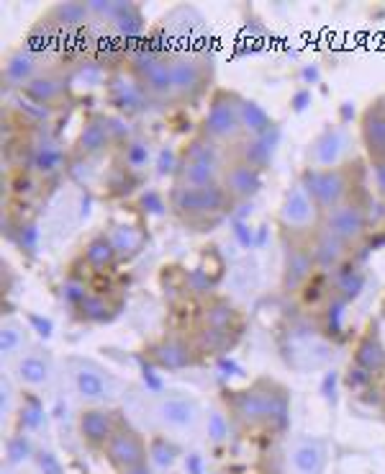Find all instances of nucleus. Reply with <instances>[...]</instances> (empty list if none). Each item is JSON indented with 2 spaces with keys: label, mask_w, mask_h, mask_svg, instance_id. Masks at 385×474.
<instances>
[{
  "label": "nucleus",
  "mask_w": 385,
  "mask_h": 474,
  "mask_svg": "<svg viewBox=\"0 0 385 474\" xmlns=\"http://www.w3.org/2000/svg\"><path fill=\"white\" fill-rule=\"evenodd\" d=\"M367 382H370V371L360 369V366L355 371H349V387H363Z\"/></svg>",
  "instance_id": "5fc2aeb1"
},
{
  "label": "nucleus",
  "mask_w": 385,
  "mask_h": 474,
  "mask_svg": "<svg viewBox=\"0 0 385 474\" xmlns=\"http://www.w3.org/2000/svg\"><path fill=\"white\" fill-rule=\"evenodd\" d=\"M29 166L34 173L44 175V178L46 175L60 173L62 166H65V150H62V144L54 142V139H41V142L31 150Z\"/></svg>",
  "instance_id": "a211bd4d"
},
{
  "label": "nucleus",
  "mask_w": 385,
  "mask_h": 474,
  "mask_svg": "<svg viewBox=\"0 0 385 474\" xmlns=\"http://www.w3.org/2000/svg\"><path fill=\"white\" fill-rule=\"evenodd\" d=\"M39 75V57L29 49H13L3 62V83L6 88H26V85Z\"/></svg>",
  "instance_id": "9d476101"
},
{
  "label": "nucleus",
  "mask_w": 385,
  "mask_h": 474,
  "mask_svg": "<svg viewBox=\"0 0 385 474\" xmlns=\"http://www.w3.org/2000/svg\"><path fill=\"white\" fill-rule=\"evenodd\" d=\"M180 160H190V163H218V166H221V150H218V142L200 135L185 144Z\"/></svg>",
  "instance_id": "7c9ffc66"
},
{
  "label": "nucleus",
  "mask_w": 385,
  "mask_h": 474,
  "mask_svg": "<svg viewBox=\"0 0 385 474\" xmlns=\"http://www.w3.org/2000/svg\"><path fill=\"white\" fill-rule=\"evenodd\" d=\"M29 325L41 335V338H49V335L54 332V325L49 323L46 317H39V315H34V312H29Z\"/></svg>",
  "instance_id": "09e8293b"
},
{
  "label": "nucleus",
  "mask_w": 385,
  "mask_h": 474,
  "mask_svg": "<svg viewBox=\"0 0 385 474\" xmlns=\"http://www.w3.org/2000/svg\"><path fill=\"white\" fill-rule=\"evenodd\" d=\"M316 211H319V206L313 204L308 191L304 189V183H296L282 199L280 225L288 227V230H308L316 219Z\"/></svg>",
  "instance_id": "0eeeda50"
},
{
  "label": "nucleus",
  "mask_w": 385,
  "mask_h": 474,
  "mask_svg": "<svg viewBox=\"0 0 385 474\" xmlns=\"http://www.w3.org/2000/svg\"><path fill=\"white\" fill-rule=\"evenodd\" d=\"M152 459H155V464H159V467H170L172 461H175V446L167 444L164 438H157L155 444H152Z\"/></svg>",
  "instance_id": "a19ab883"
},
{
  "label": "nucleus",
  "mask_w": 385,
  "mask_h": 474,
  "mask_svg": "<svg viewBox=\"0 0 385 474\" xmlns=\"http://www.w3.org/2000/svg\"><path fill=\"white\" fill-rule=\"evenodd\" d=\"M108 459L113 467L119 469H133L141 467L147 454H144V444L133 436L131 430H121L108 438Z\"/></svg>",
  "instance_id": "1a4fd4ad"
},
{
  "label": "nucleus",
  "mask_w": 385,
  "mask_h": 474,
  "mask_svg": "<svg viewBox=\"0 0 385 474\" xmlns=\"http://www.w3.org/2000/svg\"><path fill=\"white\" fill-rule=\"evenodd\" d=\"M113 26H116V31H119V37L124 42H131V39H139L144 34L147 23H144V15L133 3H121L119 13L113 18Z\"/></svg>",
  "instance_id": "5701e85b"
},
{
  "label": "nucleus",
  "mask_w": 385,
  "mask_h": 474,
  "mask_svg": "<svg viewBox=\"0 0 385 474\" xmlns=\"http://www.w3.org/2000/svg\"><path fill=\"white\" fill-rule=\"evenodd\" d=\"M363 144L372 163L385 160V106L383 101L372 104L363 113Z\"/></svg>",
  "instance_id": "9b49d317"
},
{
  "label": "nucleus",
  "mask_w": 385,
  "mask_h": 474,
  "mask_svg": "<svg viewBox=\"0 0 385 474\" xmlns=\"http://www.w3.org/2000/svg\"><path fill=\"white\" fill-rule=\"evenodd\" d=\"M124 474H149V469L141 464V467H133V469H124Z\"/></svg>",
  "instance_id": "13d9d810"
},
{
  "label": "nucleus",
  "mask_w": 385,
  "mask_h": 474,
  "mask_svg": "<svg viewBox=\"0 0 385 474\" xmlns=\"http://www.w3.org/2000/svg\"><path fill=\"white\" fill-rule=\"evenodd\" d=\"M308 98H311V93H308V91H301V93H298L296 101H293V104H296V111H304L306 104H308Z\"/></svg>",
  "instance_id": "6e6d98bb"
},
{
  "label": "nucleus",
  "mask_w": 385,
  "mask_h": 474,
  "mask_svg": "<svg viewBox=\"0 0 385 474\" xmlns=\"http://www.w3.org/2000/svg\"><path fill=\"white\" fill-rule=\"evenodd\" d=\"M311 256H313V263L319 266V268H324V271L339 268V263L344 261V256H347V242H341L339 237H334L332 232L321 230V232L316 235V240H313Z\"/></svg>",
  "instance_id": "f3484780"
},
{
  "label": "nucleus",
  "mask_w": 385,
  "mask_h": 474,
  "mask_svg": "<svg viewBox=\"0 0 385 474\" xmlns=\"http://www.w3.org/2000/svg\"><path fill=\"white\" fill-rule=\"evenodd\" d=\"M39 467H41L44 474H62L60 461L54 459L52 454H41V456H39Z\"/></svg>",
  "instance_id": "3c124183"
},
{
  "label": "nucleus",
  "mask_w": 385,
  "mask_h": 474,
  "mask_svg": "<svg viewBox=\"0 0 385 474\" xmlns=\"http://www.w3.org/2000/svg\"><path fill=\"white\" fill-rule=\"evenodd\" d=\"M195 415H198V410L188 397H164L159 402V418L170 428H188V425H192Z\"/></svg>",
  "instance_id": "412c9836"
},
{
  "label": "nucleus",
  "mask_w": 385,
  "mask_h": 474,
  "mask_svg": "<svg viewBox=\"0 0 385 474\" xmlns=\"http://www.w3.org/2000/svg\"><path fill=\"white\" fill-rule=\"evenodd\" d=\"M74 384L85 399H100L105 397V379L100 377V371L93 366H80L74 371Z\"/></svg>",
  "instance_id": "473e14b6"
},
{
  "label": "nucleus",
  "mask_w": 385,
  "mask_h": 474,
  "mask_svg": "<svg viewBox=\"0 0 385 474\" xmlns=\"http://www.w3.org/2000/svg\"><path fill=\"white\" fill-rule=\"evenodd\" d=\"M372 173H375V186H378L380 196H385V160L372 163Z\"/></svg>",
  "instance_id": "864d4df0"
},
{
  "label": "nucleus",
  "mask_w": 385,
  "mask_h": 474,
  "mask_svg": "<svg viewBox=\"0 0 385 474\" xmlns=\"http://www.w3.org/2000/svg\"><path fill=\"white\" fill-rule=\"evenodd\" d=\"M80 430H82V438L90 441V444H103V441H108V438L113 436L111 418H108V413H103V410H88V413H82Z\"/></svg>",
  "instance_id": "b1692460"
},
{
  "label": "nucleus",
  "mask_w": 385,
  "mask_h": 474,
  "mask_svg": "<svg viewBox=\"0 0 385 474\" xmlns=\"http://www.w3.org/2000/svg\"><path fill=\"white\" fill-rule=\"evenodd\" d=\"M344 307H347V301L344 299H334L326 309V325H329V330L332 332H339L341 330V317H344Z\"/></svg>",
  "instance_id": "a18cd8bd"
},
{
  "label": "nucleus",
  "mask_w": 385,
  "mask_h": 474,
  "mask_svg": "<svg viewBox=\"0 0 385 474\" xmlns=\"http://www.w3.org/2000/svg\"><path fill=\"white\" fill-rule=\"evenodd\" d=\"M206 91V68L195 57H172V96L192 101Z\"/></svg>",
  "instance_id": "423d86ee"
},
{
  "label": "nucleus",
  "mask_w": 385,
  "mask_h": 474,
  "mask_svg": "<svg viewBox=\"0 0 385 474\" xmlns=\"http://www.w3.org/2000/svg\"><path fill=\"white\" fill-rule=\"evenodd\" d=\"M108 129H111V139H126L129 124L121 116H108Z\"/></svg>",
  "instance_id": "8fccbe9b"
},
{
  "label": "nucleus",
  "mask_w": 385,
  "mask_h": 474,
  "mask_svg": "<svg viewBox=\"0 0 385 474\" xmlns=\"http://www.w3.org/2000/svg\"><path fill=\"white\" fill-rule=\"evenodd\" d=\"M111 242L113 248H116V253H119V258H131L139 253L141 248V235L133 230V227H116V232L111 235Z\"/></svg>",
  "instance_id": "f704fd0d"
},
{
  "label": "nucleus",
  "mask_w": 385,
  "mask_h": 474,
  "mask_svg": "<svg viewBox=\"0 0 385 474\" xmlns=\"http://www.w3.org/2000/svg\"><path fill=\"white\" fill-rule=\"evenodd\" d=\"M90 13L100 15V18H108V21H113L116 18V13H119L121 3L119 0H93V3H88Z\"/></svg>",
  "instance_id": "c03bdc74"
},
{
  "label": "nucleus",
  "mask_w": 385,
  "mask_h": 474,
  "mask_svg": "<svg viewBox=\"0 0 385 474\" xmlns=\"http://www.w3.org/2000/svg\"><path fill=\"white\" fill-rule=\"evenodd\" d=\"M239 106L242 96L229 91H218L208 106V113L203 116L200 124V135L214 139V142H231L237 139L242 132V119H239Z\"/></svg>",
  "instance_id": "f03ea898"
},
{
  "label": "nucleus",
  "mask_w": 385,
  "mask_h": 474,
  "mask_svg": "<svg viewBox=\"0 0 385 474\" xmlns=\"http://www.w3.org/2000/svg\"><path fill=\"white\" fill-rule=\"evenodd\" d=\"M37 237H39V232H37V227L34 225L21 227V245L23 248H29V250L37 248Z\"/></svg>",
  "instance_id": "603ef678"
},
{
  "label": "nucleus",
  "mask_w": 385,
  "mask_h": 474,
  "mask_svg": "<svg viewBox=\"0 0 385 474\" xmlns=\"http://www.w3.org/2000/svg\"><path fill=\"white\" fill-rule=\"evenodd\" d=\"M152 358L157 366H162L167 371H180L188 369L192 363V348L183 338H164L152 348Z\"/></svg>",
  "instance_id": "f8f14e48"
},
{
  "label": "nucleus",
  "mask_w": 385,
  "mask_h": 474,
  "mask_svg": "<svg viewBox=\"0 0 385 474\" xmlns=\"http://www.w3.org/2000/svg\"><path fill=\"white\" fill-rule=\"evenodd\" d=\"M82 309V317L90 320V323H105L108 317H111V307H108V301L103 297H98V294H90L88 299L80 304Z\"/></svg>",
  "instance_id": "4c0bfd02"
},
{
  "label": "nucleus",
  "mask_w": 385,
  "mask_h": 474,
  "mask_svg": "<svg viewBox=\"0 0 385 474\" xmlns=\"http://www.w3.org/2000/svg\"><path fill=\"white\" fill-rule=\"evenodd\" d=\"M239 119H242V132L247 137H265L275 129V121L270 119V113L257 101H249V98H242Z\"/></svg>",
  "instance_id": "aec40b11"
},
{
  "label": "nucleus",
  "mask_w": 385,
  "mask_h": 474,
  "mask_svg": "<svg viewBox=\"0 0 385 474\" xmlns=\"http://www.w3.org/2000/svg\"><path fill=\"white\" fill-rule=\"evenodd\" d=\"M188 467H190L192 474H200V459L198 456H190V461H188Z\"/></svg>",
  "instance_id": "4d7b16f0"
},
{
  "label": "nucleus",
  "mask_w": 385,
  "mask_h": 474,
  "mask_svg": "<svg viewBox=\"0 0 385 474\" xmlns=\"http://www.w3.org/2000/svg\"><path fill=\"white\" fill-rule=\"evenodd\" d=\"M116 258H119V253L113 248L111 237H105V235H98L85 245V263L96 273H103L105 268H111L116 263Z\"/></svg>",
  "instance_id": "4be33fe9"
},
{
  "label": "nucleus",
  "mask_w": 385,
  "mask_h": 474,
  "mask_svg": "<svg viewBox=\"0 0 385 474\" xmlns=\"http://www.w3.org/2000/svg\"><path fill=\"white\" fill-rule=\"evenodd\" d=\"M221 183H223V189L229 191L231 199L244 201V199H252V196L262 189V170H257V168L244 163V160H237V163H231V166L223 170Z\"/></svg>",
  "instance_id": "6e6552de"
},
{
  "label": "nucleus",
  "mask_w": 385,
  "mask_h": 474,
  "mask_svg": "<svg viewBox=\"0 0 385 474\" xmlns=\"http://www.w3.org/2000/svg\"><path fill=\"white\" fill-rule=\"evenodd\" d=\"M178 168H180V158L175 155V150H172V147H162L159 155H157V173L172 175V173H178Z\"/></svg>",
  "instance_id": "79ce46f5"
},
{
  "label": "nucleus",
  "mask_w": 385,
  "mask_h": 474,
  "mask_svg": "<svg viewBox=\"0 0 385 474\" xmlns=\"http://www.w3.org/2000/svg\"><path fill=\"white\" fill-rule=\"evenodd\" d=\"M29 454H31L29 438L15 436L8 441V461H11V464H21L23 459H29Z\"/></svg>",
  "instance_id": "37998d69"
},
{
  "label": "nucleus",
  "mask_w": 385,
  "mask_h": 474,
  "mask_svg": "<svg viewBox=\"0 0 385 474\" xmlns=\"http://www.w3.org/2000/svg\"><path fill=\"white\" fill-rule=\"evenodd\" d=\"M334 286H337V292H339V299L352 301L357 294L365 289V273L357 271V268H347V271H341L339 276H337Z\"/></svg>",
  "instance_id": "e433bc0d"
},
{
  "label": "nucleus",
  "mask_w": 385,
  "mask_h": 474,
  "mask_svg": "<svg viewBox=\"0 0 385 474\" xmlns=\"http://www.w3.org/2000/svg\"><path fill=\"white\" fill-rule=\"evenodd\" d=\"M229 433V425H226V418L221 413H214L208 418V436L214 438V441H223Z\"/></svg>",
  "instance_id": "49530a36"
},
{
  "label": "nucleus",
  "mask_w": 385,
  "mask_h": 474,
  "mask_svg": "<svg viewBox=\"0 0 385 474\" xmlns=\"http://www.w3.org/2000/svg\"><path fill=\"white\" fill-rule=\"evenodd\" d=\"M26 343V328L15 320H8L0 328V354L3 356H13L15 351H21Z\"/></svg>",
  "instance_id": "72a5a7b5"
},
{
  "label": "nucleus",
  "mask_w": 385,
  "mask_h": 474,
  "mask_svg": "<svg viewBox=\"0 0 385 474\" xmlns=\"http://www.w3.org/2000/svg\"><path fill=\"white\" fill-rule=\"evenodd\" d=\"M57 23L49 21H39L31 26V31L26 34V42H23V49H29L34 57H41L44 52H49L54 44H57Z\"/></svg>",
  "instance_id": "393cba45"
},
{
  "label": "nucleus",
  "mask_w": 385,
  "mask_h": 474,
  "mask_svg": "<svg viewBox=\"0 0 385 474\" xmlns=\"http://www.w3.org/2000/svg\"><path fill=\"white\" fill-rule=\"evenodd\" d=\"M293 467L298 474H319L324 467V449L319 444H301L293 451Z\"/></svg>",
  "instance_id": "2f4dec72"
},
{
  "label": "nucleus",
  "mask_w": 385,
  "mask_h": 474,
  "mask_svg": "<svg viewBox=\"0 0 385 474\" xmlns=\"http://www.w3.org/2000/svg\"><path fill=\"white\" fill-rule=\"evenodd\" d=\"M15 374H18L21 382L31 384V387H39V384H44L49 379V363H46L44 356L26 354L15 363Z\"/></svg>",
  "instance_id": "c756f323"
},
{
  "label": "nucleus",
  "mask_w": 385,
  "mask_h": 474,
  "mask_svg": "<svg viewBox=\"0 0 385 474\" xmlns=\"http://www.w3.org/2000/svg\"><path fill=\"white\" fill-rule=\"evenodd\" d=\"M111 129H108V116H90L80 129V137H77V147H80L82 155H100V152L111 144Z\"/></svg>",
  "instance_id": "4468645a"
},
{
  "label": "nucleus",
  "mask_w": 385,
  "mask_h": 474,
  "mask_svg": "<svg viewBox=\"0 0 385 474\" xmlns=\"http://www.w3.org/2000/svg\"><path fill=\"white\" fill-rule=\"evenodd\" d=\"M313 256L311 250H304V248H290L288 256H285V271H282V286L293 292L298 289L301 284L311 279V271H313Z\"/></svg>",
  "instance_id": "6ab92c4d"
},
{
  "label": "nucleus",
  "mask_w": 385,
  "mask_h": 474,
  "mask_svg": "<svg viewBox=\"0 0 385 474\" xmlns=\"http://www.w3.org/2000/svg\"><path fill=\"white\" fill-rule=\"evenodd\" d=\"M304 189L321 211H332L344 204L349 191V175L341 168H308L304 173Z\"/></svg>",
  "instance_id": "7ed1b4c3"
},
{
  "label": "nucleus",
  "mask_w": 385,
  "mask_h": 474,
  "mask_svg": "<svg viewBox=\"0 0 385 474\" xmlns=\"http://www.w3.org/2000/svg\"><path fill=\"white\" fill-rule=\"evenodd\" d=\"M234 320H237V309H234V304H229L226 299L208 301V307L203 309V328H211V330L229 332Z\"/></svg>",
  "instance_id": "cd10ccee"
},
{
  "label": "nucleus",
  "mask_w": 385,
  "mask_h": 474,
  "mask_svg": "<svg viewBox=\"0 0 385 474\" xmlns=\"http://www.w3.org/2000/svg\"><path fill=\"white\" fill-rule=\"evenodd\" d=\"M178 186H190V189H200V186H214L221 183L223 170L218 163H190V160H180L178 173Z\"/></svg>",
  "instance_id": "dca6fc26"
},
{
  "label": "nucleus",
  "mask_w": 385,
  "mask_h": 474,
  "mask_svg": "<svg viewBox=\"0 0 385 474\" xmlns=\"http://www.w3.org/2000/svg\"><path fill=\"white\" fill-rule=\"evenodd\" d=\"M65 91H67V83L57 73H39V75L23 88V96L29 98L31 104L49 108L52 104L60 101Z\"/></svg>",
  "instance_id": "ddd939ff"
},
{
  "label": "nucleus",
  "mask_w": 385,
  "mask_h": 474,
  "mask_svg": "<svg viewBox=\"0 0 385 474\" xmlns=\"http://www.w3.org/2000/svg\"><path fill=\"white\" fill-rule=\"evenodd\" d=\"M324 230L349 245V242H357L365 235V230H367V214H365V209L360 204L344 201L337 209L326 211Z\"/></svg>",
  "instance_id": "39448f33"
},
{
  "label": "nucleus",
  "mask_w": 385,
  "mask_h": 474,
  "mask_svg": "<svg viewBox=\"0 0 385 474\" xmlns=\"http://www.w3.org/2000/svg\"><path fill=\"white\" fill-rule=\"evenodd\" d=\"M141 204H144L149 214H155V217H162L164 209H167V206H164V199L157 194V191H147V194L141 196Z\"/></svg>",
  "instance_id": "de8ad7c7"
},
{
  "label": "nucleus",
  "mask_w": 385,
  "mask_h": 474,
  "mask_svg": "<svg viewBox=\"0 0 385 474\" xmlns=\"http://www.w3.org/2000/svg\"><path fill=\"white\" fill-rule=\"evenodd\" d=\"M355 361L365 371H380L385 366V348L375 335H365L355 351Z\"/></svg>",
  "instance_id": "bb28decb"
},
{
  "label": "nucleus",
  "mask_w": 385,
  "mask_h": 474,
  "mask_svg": "<svg viewBox=\"0 0 385 474\" xmlns=\"http://www.w3.org/2000/svg\"><path fill=\"white\" fill-rule=\"evenodd\" d=\"M124 160H126L129 170H144L152 160V147H149L147 139L141 137H133L126 142V150H124Z\"/></svg>",
  "instance_id": "c9c22d12"
},
{
  "label": "nucleus",
  "mask_w": 385,
  "mask_h": 474,
  "mask_svg": "<svg viewBox=\"0 0 385 474\" xmlns=\"http://www.w3.org/2000/svg\"><path fill=\"white\" fill-rule=\"evenodd\" d=\"M275 132V129H273ZM275 142H278V137L275 139H270V135L265 137H247L244 142V150H242V158L244 163H249V166H254L257 170H262V168L273 160V150H275Z\"/></svg>",
  "instance_id": "c85d7f7f"
},
{
  "label": "nucleus",
  "mask_w": 385,
  "mask_h": 474,
  "mask_svg": "<svg viewBox=\"0 0 385 474\" xmlns=\"http://www.w3.org/2000/svg\"><path fill=\"white\" fill-rule=\"evenodd\" d=\"M90 15L93 13H90L88 3H57L52 8V13H49V18L60 29H80V26H85Z\"/></svg>",
  "instance_id": "a878e982"
},
{
  "label": "nucleus",
  "mask_w": 385,
  "mask_h": 474,
  "mask_svg": "<svg viewBox=\"0 0 385 474\" xmlns=\"http://www.w3.org/2000/svg\"><path fill=\"white\" fill-rule=\"evenodd\" d=\"M62 297H65V301L70 304V307H80L82 301L88 299V286H85V281L80 279H67L65 286H62Z\"/></svg>",
  "instance_id": "58836bf2"
},
{
  "label": "nucleus",
  "mask_w": 385,
  "mask_h": 474,
  "mask_svg": "<svg viewBox=\"0 0 385 474\" xmlns=\"http://www.w3.org/2000/svg\"><path fill=\"white\" fill-rule=\"evenodd\" d=\"M21 420L26 428H39V423L44 420V407L39 405V399L34 397L26 399V405L21 410Z\"/></svg>",
  "instance_id": "ea45409f"
},
{
  "label": "nucleus",
  "mask_w": 385,
  "mask_h": 474,
  "mask_svg": "<svg viewBox=\"0 0 385 474\" xmlns=\"http://www.w3.org/2000/svg\"><path fill=\"white\" fill-rule=\"evenodd\" d=\"M108 101H111L119 111L126 116L131 113H141L147 108V91L139 83V77L133 75L131 70H113L108 75Z\"/></svg>",
  "instance_id": "20e7f679"
},
{
  "label": "nucleus",
  "mask_w": 385,
  "mask_h": 474,
  "mask_svg": "<svg viewBox=\"0 0 385 474\" xmlns=\"http://www.w3.org/2000/svg\"><path fill=\"white\" fill-rule=\"evenodd\" d=\"M170 209L180 217L195 219V217H208V214H218L229 206L231 196L223 189V183H214V186H200V189H190V186H178L170 191Z\"/></svg>",
  "instance_id": "f257e3e1"
},
{
  "label": "nucleus",
  "mask_w": 385,
  "mask_h": 474,
  "mask_svg": "<svg viewBox=\"0 0 385 474\" xmlns=\"http://www.w3.org/2000/svg\"><path fill=\"white\" fill-rule=\"evenodd\" d=\"M344 144H347V137L341 129H326L316 137V142L311 144V160L313 166H319L321 170L324 168H334L339 163V155L344 152Z\"/></svg>",
  "instance_id": "2eb2a0df"
}]
</instances>
